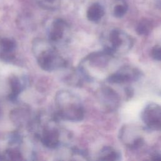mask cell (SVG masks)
Instances as JSON below:
<instances>
[{"label": "cell", "mask_w": 161, "mask_h": 161, "mask_svg": "<svg viewBox=\"0 0 161 161\" xmlns=\"http://www.w3.org/2000/svg\"><path fill=\"white\" fill-rule=\"evenodd\" d=\"M58 113L62 119L71 121H81L84 116V109L81 101L74 93L61 91L56 96Z\"/></svg>", "instance_id": "cell-1"}, {"label": "cell", "mask_w": 161, "mask_h": 161, "mask_svg": "<svg viewBox=\"0 0 161 161\" xmlns=\"http://www.w3.org/2000/svg\"><path fill=\"white\" fill-rule=\"evenodd\" d=\"M33 50L39 65L45 70L52 71L66 64L64 59L51 45L42 39L35 40Z\"/></svg>", "instance_id": "cell-2"}, {"label": "cell", "mask_w": 161, "mask_h": 161, "mask_svg": "<svg viewBox=\"0 0 161 161\" xmlns=\"http://www.w3.org/2000/svg\"><path fill=\"white\" fill-rule=\"evenodd\" d=\"M106 40L104 50L114 56L128 52L133 45V40L130 35L119 29L110 31Z\"/></svg>", "instance_id": "cell-3"}, {"label": "cell", "mask_w": 161, "mask_h": 161, "mask_svg": "<svg viewBox=\"0 0 161 161\" xmlns=\"http://www.w3.org/2000/svg\"><path fill=\"white\" fill-rule=\"evenodd\" d=\"M142 119L149 129L161 131V106L156 103L148 104L142 111Z\"/></svg>", "instance_id": "cell-4"}, {"label": "cell", "mask_w": 161, "mask_h": 161, "mask_svg": "<svg viewBox=\"0 0 161 161\" xmlns=\"http://www.w3.org/2000/svg\"><path fill=\"white\" fill-rule=\"evenodd\" d=\"M140 75L141 73L138 69L130 66H125L109 75L106 80L110 84H122L135 81L139 79Z\"/></svg>", "instance_id": "cell-5"}, {"label": "cell", "mask_w": 161, "mask_h": 161, "mask_svg": "<svg viewBox=\"0 0 161 161\" xmlns=\"http://www.w3.org/2000/svg\"><path fill=\"white\" fill-rule=\"evenodd\" d=\"M69 26L62 19H56L51 23L48 30V37L52 43L65 42L69 35Z\"/></svg>", "instance_id": "cell-6"}, {"label": "cell", "mask_w": 161, "mask_h": 161, "mask_svg": "<svg viewBox=\"0 0 161 161\" xmlns=\"http://www.w3.org/2000/svg\"><path fill=\"white\" fill-rule=\"evenodd\" d=\"M60 132L57 128L47 126L41 133V140L43 143L49 148H56L60 144Z\"/></svg>", "instance_id": "cell-7"}, {"label": "cell", "mask_w": 161, "mask_h": 161, "mask_svg": "<svg viewBox=\"0 0 161 161\" xmlns=\"http://www.w3.org/2000/svg\"><path fill=\"white\" fill-rule=\"evenodd\" d=\"M99 96H101L103 104L108 109H114L119 104V95L115 91L110 87H103L100 91Z\"/></svg>", "instance_id": "cell-8"}, {"label": "cell", "mask_w": 161, "mask_h": 161, "mask_svg": "<svg viewBox=\"0 0 161 161\" xmlns=\"http://www.w3.org/2000/svg\"><path fill=\"white\" fill-rule=\"evenodd\" d=\"M104 9L99 3H96L91 4L87 11V18L92 22H98L104 16Z\"/></svg>", "instance_id": "cell-9"}, {"label": "cell", "mask_w": 161, "mask_h": 161, "mask_svg": "<svg viewBox=\"0 0 161 161\" xmlns=\"http://www.w3.org/2000/svg\"><path fill=\"white\" fill-rule=\"evenodd\" d=\"M98 160L106 161H116L120 160L119 153L110 147H105L100 150Z\"/></svg>", "instance_id": "cell-10"}, {"label": "cell", "mask_w": 161, "mask_h": 161, "mask_svg": "<svg viewBox=\"0 0 161 161\" xmlns=\"http://www.w3.org/2000/svg\"><path fill=\"white\" fill-rule=\"evenodd\" d=\"M15 48L16 44L13 40L8 38H0V50L3 55L9 57Z\"/></svg>", "instance_id": "cell-11"}, {"label": "cell", "mask_w": 161, "mask_h": 161, "mask_svg": "<svg viewBox=\"0 0 161 161\" xmlns=\"http://www.w3.org/2000/svg\"><path fill=\"white\" fill-rule=\"evenodd\" d=\"M152 23L147 19H143L138 23L136 31L140 35H147L152 31Z\"/></svg>", "instance_id": "cell-12"}, {"label": "cell", "mask_w": 161, "mask_h": 161, "mask_svg": "<svg viewBox=\"0 0 161 161\" xmlns=\"http://www.w3.org/2000/svg\"><path fill=\"white\" fill-rule=\"evenodd\" d=\"M35 1L42 8L53 10L58 8L61 0H35Z\"/></svg>", "instance_id": "cell-13"}, {"label": "cell", "mask_w": 161, "mask_h": 161, "mask_svg": "<svg viewBox=\"0 0 161 161\" xmlns=\"http://www.w3.org/2000/svg\"><path fill=\"white\" fill-rule=\"evenodd\" d=\"M127 10L128 6L125 2H118L114 6L113 9V15L116 18H121L126 13Z\"/></svg>", "instance_id": "cell-14"}, {"label": "cell", "mask_w": 161, "mask_h": 161, "mask_svg": "<svg viewBox=\"0 0 161 161\" xmlns=\"http://www.w3.org/2000/svg\"><path fill=\"white\" fill-rule=\"evenodd\" d=\"M11 88L14 95H17L23 89V84L17 77H14L10 80Z\"/></svg>", "instance_id": "cell-15"}, {"label": "cell", "mask_w": 161, "mask_h": 161, "mask_svg": "<svg viewBox=\"0 0 161 161\" xmlns=\"http://www.w3.org/2000/svg\"><path fill=\"white\" fill-rule=\"evenodd\" d=\"M151 55L153 59L161 61V46L154 47L152 50Z\"/></svg>", "instance_id": "cell-16"}]
</instances>
